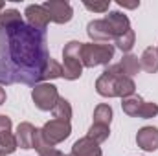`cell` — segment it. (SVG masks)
<instances>
[{
  "label": "cell",
  "instance_id": "obj_10",
  "mask_svg": "<svg viewBox=\"0 0 158 156\" xmlns=\"http://www.w3.org/2000/svg\"><path fill=\"white\" fill-rule=\"evenodd\" d=\"M17 147V138L11 132V119L7 116H0V151L4 154H11Z\"/></svg>",
  "mask_w": 158,
  "mask_h": 156
},
{
  "label": "cell",
  "instance_id": "obj_1",
  "mask_svg": "<svg viewBox=\"0 0 158 156\" xmlns=\"http://www.w3.org/2000/svg\"><path fill=\"white\" fill-rule=\"evenodd\" d=\"M50 55L46 31L24 20L0 28V83L2 84H39Z\"/></svg>",
  "mask_w": 158,
  "mask_h": 156
},
{
  "label": "cell",
  "instance_id": "obj_23",
  "mask_svg": "<svg viewBox=\"0 0 158 156\" xmlns=\"http://www.w3.org/2000/svg\"><path fill=\"white\" fill-rule=\"evenodd\" d=\"M85 7L90 9V11H98V13H103L110 7V0H105V2H85Z\"/></svg>",
  "mask_w": 158,
  "mask_h": 156
},
{
  "label": "cell",
  "instance_id": "obj_29",
  "mask_svg": "<svg viewBox=\"0 0 158 156\" xmlns=\"http://www.w3.org/2000/svg\"><path fill=\"white\" fill-rule=\"evenodd\" d=\"M68 156H72V154H68Z\"/></svg>",
  "mask_w": 158,
  "mask_h": 156
},
{
  "label": "cell",
  "instance_id": "obj_24",
  "mask_svg": "<svg viewBox=\"0 0 158 156\" xmlns=\"http://www.w3.org/2000/svg\"><path fill=\"white\" fill-rule=\"evenodd\" d=\"M40 156H64L63 153H59L57 149H50V151H46V153H42Z\"/></svg>",
  "mask_w": 158,
  "mask_h": 156
},
{
  "label": "cell",
  "instance_id": "obj_7",
  "mask_svg": "<svg viewBox=\"0 0 158 156\" xmlns=\"http://www.w3.org/2000/svg\"><path fill=\"white\" fill-rule=\"evenodd\" d=\"M31 97H33L37 109H40V110H53V107L59 101V92L50 83H39V84H35V88L31 92Z\"/></svg>",
  "mask_w": 158,
  "mask_h": 156
},
{
  "label": "cell",
  "instance_id": "obj_25",
  "mask_svg": "<svg viewBox=\"0 0 158 156\" xmlns=\"http://www.w3.org/2000/svg\"><path fill=\"white\" fill-rule=\"evenodd\" d=\"M118 6H121V7H131V9H134V7H138V6H140V2H132V4H127V2H118Z\"/></svg>",
  "mask_w": 158,
  "mask_h": 156
},
{
  "label": "cell",
  "instance_id": "obj_17",
  "mask_svg": "<svg viewBox=\"0 0 158 156\" xmlns=\"http://www.w3.org/2000/svg\"><path fill=\"white\" fill-rule=\"evenodd\" d=\"M53 117L55 119H63V121H70V117H72V107H70V103L64 99V97H59V101H57V105L53 107Z\"/></svg>",
  "mask_w": 158,
  "mask_h": 156
},
{
  "label": "cell",
  "instance_id": "obj_27",
  "mask_svg": "<svg viewBox=\"0 0 158 156\" xmlns=\"http://www.w3.org/2000/svg\"><path fill=\"white\" fill-rule=\"evenodd\" d=\"M2 9H4V2H0V11H2Z\"/></svg>",
  "mask_w": 158,
  "mask_h": 156
},
{
  "label": "cell",
  "instance_id": "obj_6",
  "mask_svg": "<svg viewBox=\"0 0 158 156\" xmlns=\"http://www.w3.org/2000/svg\"><path fill=\"white\" fill-rule=\"evenodd\" d=\"M121 109H123V112L127 116L143 117V119H149V117L158 114L156 103H147L142 97H125L123 103H121Z\"/></svg>",
  "mask_w": 158,
  "mask_h": 156
},
{
  "label": "cell",
  "instance_id": "obj_26",
  "mask_svg": "<svg viewBox=\"0 0 158 156\" xmlns=\"http://www.w3.org/2000/svg\"><path fill=\"white\" fill-rule=\"evenodd\" d=\"M6 101V92H4V88H0V105Z\"/></svg>",
  "mask_w": 158,
  "mask_h": 156
},
{
  "label": "cell",
  "instance_id": "obj_8",
  "mask_svg": "<svg viewBox=\"0 0 158 156\" xmlns=\"http://www.w3.org/2000/svg\"><path fill=\"white\" fill-rule=\"evenodd\" d=\"M42 7L46 9V13L50 15V20L52 22H57V24H64L72 18V6L68 2H63V0H50V2H44Z\"/></svg>",
  "mask_w": 158,
  "mask_h": 156
},
{
  "label": "cell",
  "instance_id": "obj_28",
  "mask_svg": "<svg viewBox=\"0 0 158 156\" xmlns=\"http://www.w3.org/2000/svg\"><path fill=\"white\" fill-rule=\"evenodd\" d=\"M0 156H6V154H4V153H2V151H0Z\"/></svg>",
  "mask_w": 158,
  "mask_h": 156
},
{
  "label": "cell",
  "instance_id": "obj_4",
  "mask_svg": "<svg viewBox=\"0 0 158 156\" xmlns=\"http://www.w3.org/2000/svg\"><path fill=\"white\" fill-rule=\"evenodd\" d=\"M81 44L77 40H70L64 50H63V59H64V66H63V77L68 81L81 77L83 72V63H81Z\"/></svg>",
  "mask_w": 158,
  "mask_h": 156
},
{
  "label": "cell",
  "instance_id": "obj_5",
  "mask_svg": "<svg viewBox=\"0 0 158 156\" xmlns=\"http://www.w3.org/2000/svg\"><path fill=\"white\" fill-rule=\"evenodd\" d=\"M72 132V127H70V121H63V119H50L42 129H40V134L44 138V142L48 145H57L61 142H64Z\"/></svg>",
  "mask_w": 158,
  "mask_h": 156
},
{
  "label": "cell",
  "instance_id": "obj_15",
  "mask_svg": "<svg viewBox=\"0 0 158 156\" xmlns=\"http://www.w3.org/2000/svg\"><path fill=\"white\" fill-rule=\"evenodd\" d=\"M140 66H142L145 72H149V74L158 72V50L156 48L149 46V48L143 50V53H142V57H140Z\"/></svg>",
  "mask_w": 158,
  "mask_h": 156
},
{
  "label": "cell",
  "instance_id": "obj_18",
  "mask_svg": "<svg viewBox=\"0 0 158 156\" xmlns=\"http://www.w3.org/2000/svg\"><path fill=\"white\" fill-rule=\"evenodd\" d=\"M110 119H112V109L109 105H98L96 110H94V123L96 125H110Z\"/></svg>",
  "mask_w": 158,
  "mask_h": 156
},
{
  "label": "cell",
  "instance_id": "obj_12",
  "mask_svg": "<svg viewBox=\"0 0 158 156\" xmlns=\"http://www.w3.org/2000/svg\"><path fill=\"white\" fill-rule=\"evenodd\" d=\"M136 143L140 149L153 153L158 149V129L156 127H143L136 134Z\"/></svg>",
  "mask_w": 158,
  "mask_h": 156
},
{
  "label": "cell",
  "instance_id": "obj_3",
  "mask_svg": "<svg viewBox=\"0 0 158 156\" xmlns=\"http://www.w3.org/2000/svg\"><path fill=\"white\" fill-rule=\"evenodd\" d=\"M114 57V46L110 42H90L81 44V63L86 68L107 64Z\"/></svg>",
  "mask_w": 158,
  "mask_h": 156
},
{
  "label": "cell",
  "instance_id": "obj_13",
  "mask_svg": "<svg viewBox=\"0 0 158 156\" xmlns=\"http://www.w3.org/2000/svg\"><path fill=\"white\" fill-rule=\"evenodd\" d=\"M37 130L31 123H20L19 129H17V145L22 147V149H31L33 147V142H35V136H37Z\"/></svg>",
  "mask_w": 158,
  "mask_h": 156
},
{
  "label": "cell",
  "instance_id": "obj_14",
  "mask_svg": "<svg viewBox=\"0 0 158 156\" xmlns=\"http://www.w3.org/2000/svg\"><path fill=\"white\" fill-rule=\"evenodd\" d=\"M72 156H101L99 143H96L88 136L86 138H81V140H77L74 143V147H72Z\"/></svg>",
  "mask_w": 158,
  "mask_h": 156
},
{
  "label": "cell",
  "instance_id": "obj_19",
  "mask_svg": "<svg viewBox=\"0 0 158 156\" xmlns=\"http://www.w3.org/2000/svg\"><path fill=\"white\" fill-rule=\"evenodd\" d=\"M109 134H110V129L107 125H96V123H92V127L88 129V138L94 140L96 143L105 142L109 138Z\"/></svg>",
  "mask_w": 158,
  "mask_h": 156
},
{
  "label": "cell",
  "instance_id": "obj_30",
  "mask_svg": "<svg viewBox=\"0 0 158 156\" xmlns=\"http://www.w3.org/2000/svg\"><path fill=\"white\" fill-rule=\"evenodd\" d=\"M156 50H158V48H156Z\"/></svg>",
  "mask_w": 158,
  "mask_h": 156
},
{
  "label": "cell",
  "instance_id": "obj_20",
  "mask_svg": "<svg viewBox=\"0 0 158 156\" xmlns=\"http://www.w3.org/2000/svg\"><path fill=\"white\" fill-rule=\"evenodd\" d=\"M22 22V17L17 9H6L0 13V28H6V26H13V24H19Z\"/></svg>",
  "mask_w": 158,
  "mask_h": 156
},
{
  "label": "cell",
  "instance_id": "obj_2",
  "mask_svg": "<svg viewBox=\"0 0 158 156\" xmlns=\"http://www.w3.org/2000/svg\"><path fill=\"white\" fill-rule=\"evenodd\" d=\"M96 90L103 97H123L125 99L134 94L136 84L132 79L127 77L121 72L119 64H112L96 81Z\"/></svg>",
  "mask_w": 158,
  "mask_h": 156
},
{
  "label": "cell",
  "instance_id": "obj_16",
  "mask_svg": "<svg viewBox=\"0 0 158 156\" xmlns=\"http://www.w3.org/2000/svg\"><path fill=\"white\" fill-rule=\"evenodd\" d=\"M119 68H121V72L127 76V77H132L134 74H138L140 72V59L136 57V55H125L123 57V61L119 63Z\"/></svg>",
  "mask_w": 158,
  "mask_h": 156
},
{
  "label": "cell",
  "instance_id": "obj_22",
  "mask_svg": "<svg viewBox=\"0 0 158 156\" xmlns=\"http://www.w3.org/2000/svg\"><path fill=\"white\" fill-rule=\"evenodd\" d=\"M116 44H118V48L121 51H131V48L134 46V31H132V30L127 31L121 39L116 40Z\"/></svg>",
  "mask_w": 158,
  "mask_h": 156
},
{
  "label": "cell",
  "instance_id": "obj_21",
  "mask_svg": "<svg viewBox=\"0 0 158 156\" xmlns=\"http://www.w3.org/2000/svg\"><path fill=\"white\" fill-rule=\"evenodd\" d=\"M55 77H63V66H61L57 61H53V59L50 57L48 63H46L44 74H42V81H46V79H55Z\"/></svg>",
  "mask_w": 158,
  "mask_h": 156
},
{
  "label": "cell",
  "instance_id": "obj_9",
  "mask_svg": "<svg viewBox=\"0 0 158 156\" xmlns=\"http://www.w3.org/2000/svg\"><path fill=\"white\" fill-rule=\"evenodd\" d=\"M86 33H88L90 39L101 40V42H112V40H116V35H114L110 24H109L105 18H101V20H92V22L86 26Z\"/></svg>",
  "mask_w": 158,
  "mask_h": 156
},
{
  "label": "cell",
  "instance_id": "obj_11",
  "mask_svg": "<svg viewBox=\"0 0 158 156\" xmlns=\"http://www.w3.org/2000/svg\"><path fill=\"white\" fill-rule=\"evenodd\" d=\"M26 18H28V24L35 30H40V31H46L48 28V22H50V15L46 13V9L42 6H28L26 7Z\"/></svg>",
  "mask_w": 158,
  "mask_h": 156
}]
</instances>
